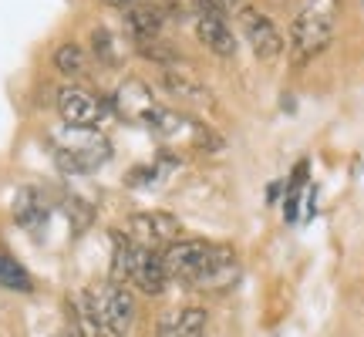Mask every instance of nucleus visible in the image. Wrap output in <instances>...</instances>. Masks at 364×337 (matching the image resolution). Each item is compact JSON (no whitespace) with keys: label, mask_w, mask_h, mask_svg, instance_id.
<instances>
[{"label":"nucleus","mask_w":364,"mask_h":337,"mask_svg":"<svg viewBox=\"0 0 364 337\" xmlns=\"http://www.w3.org/2000/svg\"><path fill=\"white\" fill-rule=\"evenodd\" d=\"M338 14L341 0H304V7L294 14L290 34H287L290 65L307 68L314 58H321L331 48L334 31H338Z\"/></svg>","instance_id":"obj_1"},{"label":"nucleus","mask_w":364,"mask_h":337,"mask_svg":"<svg viewBox=\"0 0 364 337\" xmlns=\"http://www.w3.org/2000/svg\"><path fill=\"white\" fill-rule=\"evenodd\" d=\"M145 129L172 149H220V135L209 125H203L199 118L186 115L179 108H169V105H159L156 112L145 118Z\"/></svg>","instance_id":"obj_2"},{"label":"nucleus","mask_w":364,"mask_h":337,"mask_svg":"<svg viewBox=\"0 0 364 337\" xmlns=\"http://www.w3.org/2000/svg\"><path fill=\"white\" fill-rule=\"evenodd\" d=\"M91 311L98 317V324L108 337H129L135 317H139V304L135 294L129 290V284H118V280H105V284L85 290Z\"/></svg>","instance_id":"obj_3"},{"label":"nucleus","mask_w":364,"mask_h":337,"mask_svg":"<svg viewBox=\"0 0 364 337\" xmlns=\"http://www.w3.org/2000/svg\"><path fill=\"white\" fill-rule=\"evenodd\" d=\"M51 145L54 162L65 172H95L112 156V145H108L105 135H98V129H71V125H65L61 135L51 139Z\"/></svg>","instance_id":"obj_4"},{"label":"nucleus","mask_w":364,"mask_h":337,"mask_svg":"<svg viewBox=\"0 0 364 337\" xmlns=\"http://www.w3.org/2000/svg\"><path fill=\"white\" fill-rule=\"evenodd\" d=\"M54 108H58L61 122L71 125V129H98L105 118H108V112H112V105L105 102L102 95H95L88 88H78V85L58 88Z\"/></svg>","instance_id":"obj_5"},{"label":"nucleus","mask_w":364,"mask_h":337,"mask_svg":"<svg viewBox=\"0 0 364 337\" xmlns=\"http://www.w3.org/2000/svg\"><path fill=\"white\" fill-rule=\"evenodd\" d=\"M129 236L145 250H166L169 243H176L182 236V220L172 216L166 209H142V213H132L125 220Z\"/></svg>","instance_id":"obj_6"},{"label":"nucleus","mask_w":364,"mask_h":337,"mask_svg":"<svg viewBox=\"0 0 364 337\" xmlns=\"http://www.w3.org/2000/svg\"><path fill=\"white\" fill-rule=\"evenodd\" d=\"M236 17H240L243 38H247V44L260 61H273V58L284 54V34H280V27H277L270 14L257 11V7H243V11H236Z\"/></svg>","instance_id":"obj_7"},{"label":"nucleus","mask_w":364,"mask_h":337,"mask_svg":"<svg viewBox=\"0 0 364 337\" xmlns=\"http://www.w3.org/2000/svg\"><path fill=\"white\" fill-rule=\"evenodd\" d=\"M209 250H213V243H206V240H176V243H169L162 250V267L169 273V280L196 284L199 273L206 270Z\"/></svg>","instance_id":"obj_8"},{"label":"nucleus","mask_w":364,"mask_h":337,"mask_svg":"<svg viewBox=\"0 0 364 337\" xmlns=\"http://www.w3.org/2000/svg\"><path fill=\"white\" fill-rule=\"evenodd\" d=\"M159 85L169 91V98H176V102H182V105L206 108V112L216 108V95H213V88H209L199 75H193V71H179L176 65L162 68V71H159Z\"/></svg>","instance_id":"obj_9"},{"label":"nucleus","mask_w":364,"mask_h":337,"mask_svg":"<svg viewBox=\"0 0 364 337\" xmlns=\"http://www.w3.org/2000/svg\"><path fill=\"white\" fill-rule=\"evenodd\" d=\"M108 105H112V112H118L125 122H139V125H145V118L152 115L162 102H159L156 91L149 88L142 78H129L115 88V95H112V102Z\"/></svg>","instance_id":"obj_10"},{"label":"nucleus","mask_w":364,"mask_h":337,"mask_svg":"<svg viewBox=\"0 0 364 337\" xmlns=\"http://www.w3.org/2000/svg\"><path fill=\"white\" fill-rule=\"evenodd\" d=\"M129 287H139L142 294L149 297H159L166 294V284H169V273L162 267V253L159 250H145V247H135V257H132V267H129Z\"/></svg>","instance_id":"obj_11"},{"label":"nucleus","mask_w":364,"mask_h":337,"mask_svg":"<svg viewBox=\"0 0 364 337\" xmlns=\"http://www.w3.org/2000/svg\"><path fill=\"white\" fill-rule=\"evenodd\" d=\"M209 314L203 307H179L166 311L156 324V337H203L206 334Z\"/></svg>","instance_id":"obj_12"},{"label":"nucleus","mask_w":364,"mask_h":337,"mask_svg":"<svg viewBox=\"0 0 364 337\" xmlns=\"http://www.w3.org/2000/svg\"><path fill=\"white\" fill-rule=\"evenodd\" d=\"M122 17H125V27H129V34L135 38V44L159 41L162 27H166V14H162V7H159L156 0H145V4H139V7L125 11Z\"/></svg>","instance_id":"obj_13"},{"label":"nucleus","mask_w":364,"mask_h":337,"mask_svg":"<svg viewBox=\"0 0 364 337\" xmlns=\"http://www.w3.org/2000/svg\"><path fill=\"white\" fill-rule=\"evenodd\" d=\"M193 31H196V41H199L209 54H216V58H233L236 54V34L230 31L226 21H216V17H196Z\"/></svg>","instance_id":"obj_14"},{"label":"nucleus","mask_w":364,"mask_h":337,"mask_svg":"<svg viewBox=\"0 0 364 337\" xmlns=\"http://www.w3.org/2000/svg\"><path fill=\"white\" fill-rule=\"evenodd\" d=\"M236 277V253L230 247H220V243H213L209 250V260H206V270L199 273V287H209V290H220L226 287L230 280Z\"/></svg>","instance_id":"obj_15"},{"label":"nucleus","mask_w":364,"mask_h":337,"mask_svg":"<svg viewBox=\"0 0 364 337\" xmlns=\"http://www.w3.org/2000/svg\"><path fill=\"white\" fill-rule=\"evenodd\" d=\"M48 216H51V206L44 203V196L38 193V189H21L17 193V199H14V220L21 223L24 230H41L44 223H48Z\"/></svg>","instance_id":"obj_16"},{"label":"nucleus","mask_w":364,"mask_h":337,"mask_svg":"<svg viewBox=\"0 0 364 337\" xmlns=\"http://www.w3.org/2000/svg\"><path fill=\"white\" fill-rule=\"evenodd\" d=\"M68 331H71V337H108L102 331V324H98L95 311H91L85 290L68 297Z\"/></svg>","instance_id":"obj_17"},{"label":"nucleus","mask_w":364,"mask_h":337,"mask_svg":"<svg viewBox=\"0 0 364 337\" xmlns=\"http://www.w3.org/2000/svg\"><path fill=\"white\" fill-rule=\"evenodd\" d=\"M51 65L65 78H85L88 75V51L81 44H75V41H65V44H58L51 51Z\"/></svg>","instance_id":"obj_18"},{"label":"nucleus","mask_w":364,"mask_h":337,"mask_svg":"<svg viewBox=\"0 0 364 337\" xmlns=\"http://www.w3.org/2000/svg\"><path fill=\"white\" fill-rule=\"evenodd\" d=\"M88 48H91V54H95L105 68H118V65H122V58H125V51H122V41H118L115 31H108V27H95V31H91Z\"/></svg>","instance_id":"obj_19"},{"label":"nucleus","mask_w":364,"mask_h":337,"mask_svg":"<svg viewBox=\"0 0 364 337\" xmlns=\"http://www.w3.org/2000/svg\"><path fill=\"white\" fill-rule=\"evenodd\" d=\"M0 287H4V290H14V294H31V290H34V280H31V273L14 257L0 253Z\"/></svg>","instance_id":"obj_20"},{"label":"nucleus","mask_w":364,"mask_h":337,"mask_svg":"<svg viewBox=\"0 0 364 337\" xmlns=\"http://www.w3.org/2000/svg\"><path fill=\"white\" fill-rule=\"evenodd\" d=\"M189 7L196 17H216V21H226L233 14L226 7V0H189Z\"/></svg>","instance_id":"obj_21"},{"label":"nucleus","mask_w":364,"mask_h":337,"mask_svg":"<svg viewBox=\"0 0 364 337\" xmlns=\"http://www.w3.org/2000/svg\"><path fill=\"white\" fill-rule=\"evenodd\" d=\"M105 7H112V11H132V7H139V4H145V0H102Z\"/></svg>","instance_id":"obj_22"},{"label":"nucleus","mask_w":364,"mask_h":337,"mask_svg":"<svg viewBox=\"0 0 364 337\" xmlns=\"http://www.w3.org/2000/svg\"><path fill=\"white\" fill-rule=\"evenodd\" d=\"M226 7H230V11H243V7H247V0H226Z\"/></svg>","instance_id":"obj_23"},{"label":"nucleus","mask_w":364,"mask_h":337,"mask_svg":"<svg viewBox=\"0 0 364 337\" xmlns=\"http://www.w3.org/2000/svg\"><path fill=\"white\" fill-rule=\"evenodd\" d=\"M358 7H361V14H364V0H358Z\"/></svg>","instance_id":"obj_24"}]
</instances>
